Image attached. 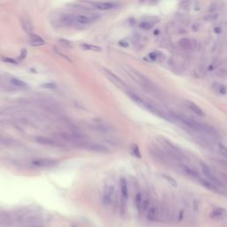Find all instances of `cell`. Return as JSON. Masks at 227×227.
<instances>
[{
	"instance_id": "6da1fadb",
	"label": "cell",
	"mask_w": 227,
	"mask_h": 227,
	"mask_svg": "<svg viewBox=\"0 0 227 227\" xmlns=\"http://www.w3.org/2000/svg\"><path fill=\"white\" fill-rule=\"evenodd\" d=\"M176 117H177L181 122H183L185 125H186L187 127H189V128H191L192 130H195V131H198V132H204V133H212V132H213V130H212L210 128H209V127L203 125V124L200 123V122H196L195 120L190 118V117L186 116V115L178 114H176Z\"/></svg>"
},
{
	"instance_id": "7a4b0ae2",
	"label": "cell",
	"mask_w": 227,
	"mask_h": 227,
	"mask_svg": "<svg viewBox=\"0 0 227 227\" xmlns=\"http://www.w3.org/2000/svg\"><path fill=\"white\" fill-rule=\"evenodd\" d=\"M200 167H201V170H202V173L203 175L205 176L206 179L209 180V182H211L212 184H214L215 186H217V187H225V185L223 184V182H221L211 171L210 168L204 162H201L200 161Z\"/></svg>"
},
{
	"instance_id": "3957f363",
	"label": "cell",
	"mask_w": 227,
	"mask_h": 227,
	"mask_svg": "<svg viewBox=\"0 0 227 227\" xmlns=\"http://www.w3.org/2000/svg\"><path fill=\"white\" fill-rule=\"evenodd\" d=\"M115 193V187L113 185H108L106 186L104 189V193L102 197V201L103 204L106 206H110L113 203L114 197Z\"/></svg>"
},
{
	"instance_id": "277c9868",
	"label": "cell",
	"mask_w": 227,
	"mask_h": 227,
	"mask_svg": "<svg viewBox=\"0 0 227 227\" xmlns=\"http://www.w3.org/2000/svg\"><path fill=\"white\" fill-rule=\"evenodd\" d=\"M34 166L41 167V168H51L54 167L58 164V161L50 158H38L31 161Z\"/></svg>"
},
{
	"instance_id": "5b68a950",
	"label": "cell",
	"mask_w": 227,
	"mask_h": 227,
	"mask_svg": "<svg viewBox=\"0 0 227 227\" xmlns=\"http://www.w3.org/2000/svg\"><path fill=\"white\" fill-rule=\"evenodd\" d=\"M227 217V210L224 208H216L210 213V218L213 220L220 221Z\"/></svg>"
},
{
	"instance_id": "8992f818",
	"label": "cell",
	"mask_w": 227,
	"mask_h": 227,
	"mask_svg": "<svg viewBox=\"0 0 227 227\" xmlns=\"http://www.w3.org/2000/svg\"><path fill=\"white\" fill-rule=\"evenodd\" d=\"M102 72L108 76L110 80H112L114 83H116L118 86H122V87H125L126 86V83L119 76H117L115 74H114L113 72L110 71L109 69H108L106 68H102Z\"/></svg>"
},
{
	"instance_id": "52a82bcc",
	"label": "cell",
	"mask_w": 227,
	"mask_h": 227,
	"mask_svg": "<svg viewBox=\"0 0 227 227\" xmlns=\"http://www.w3.org/2000/svg\"><path fill=\"white\" fill-rule=\"evenodd\" d=\"M150 152L151 153L160 161L163 162V163H166L168 161V156L161 151V149H159L158 147H151L150 148Z\"/></svg>"
},
{
	"instance_id": "ba28073f",
	"label": "cell",
	"mask_w": 227,
	"mask_h": 227,
	"mask_svg": "<svg viewBox=\"0 0 227 227\" xmlns=\"http://www.w3.org/2000/svg\"><path fill=\"white\" fill-rule=\"evenodd\" d=\"M159 217H160L159 209L154 205L151 206L149 208V209L147 210V219L150 221H153V222H155V221H158Z\"/></svg>"
},
{
	"instance_id": "9c48e42d",
	"label": "cell",
	"mask_w": 227,
	"mask_h": 227,
	"mask_svg": "<svg viewBox=\"0 0 227 227\" xmlns=\"http://www.w3.org/2000/svg\"><path fill=\"white\" fill-rule=\"evenodd\" d=\"M83 147L86 148L87 150H90V151H93V152H97V153H108V150L103 147V146H100V145H98V144H84V145H82Z\"/></svg>"
},
{
	"instance_id": "30bf717a",
	"label": "cell",
	"mask_w": 227,
	"mask_h": 227,
	"mask_svg": "<svg viewBox=\"0 0 227 227\" xmlns=\"http://www.w3.org/2000/svg\"><path fill=\"white\" fill-rule=\"evenodd\" d=\"M184 103L186 104V106L187 107V108H189L192 112L196 114L199 115V116H204V112H203V110H202L198 105H196L194 102L190 101V100H186Z\"/></svg>"
},
{
	"instance_id": "8fae6325",
	"label": "cell",
	"mask_w": 227,
	"mask_h": 227,
	"mask_svg": "<svg viewBox=\"0 0 227 227\" xmlns=\"http://www.w3.org/2000/svg\"><path fill=\"white\" fill-rule=\"evenodd\" d=\"M198 181L200 183V185H202L204 187H206L207 189L210 190L212 192H221L220 191V188L217 187V186H215L214 184H212L211 182H209V180H207L206 178H202L201 177H200L198 178Z\"/></svg>"
},
{
	"instance_id": "7c38bea8",
	"label": "cell",
	"mask_w": 227,
	"mask_h": 227,
	"mask_svg": "<svg viewBox=\"0 0 227 227\" xmlns=\"http://www.w3.org/2000/svg\"><path fill=\"white\" fill-rule=\"evenodd\" d=\"M21 26H22L23 29H24L28 34L32 35L33 26H32V23H31L30 19H29L27 15H24V16L21 18Z\"/></svg>"
},
{
	"instance_id": "4fadbf2b",
	"label": "cell",
	"mask_w": 227,
	"mask_h": 227,
	"mask_svg": "<svg viewBox=\"0 0 227 227\" xmlns=\"http://www.w3.org/2000/svg\"><path fill=\"white\" fill-rule=\"evenodd\" d=\"M94 5L99 10L108 11V10L115 9L118 6V4H116V3H109V2H104V3H96V4H94Z\"/></svg>"
},
{
	"instance_id": "5bb4252c",
	"label": "cell",
	"mask_w": 227,
	"mask_h": 227,
	"mask_svg": "<svg viewBox=\"0 0 227 227\" xmlns=\"http://www.w3.org/2000/svg\"><path fill=\"white\" fill-rule=\"evenodd\" d=\"M120 188H121V193H122V199L126 200L129 197V190H128L126 179L124 178H120Z\"/></svg>"
},
{
	"instance_id": "9a60e30c",
	"label": "cell",
	"mask_w": 227,
	"mask_h": 227,
	"mask_svg": "<svg viewBox=\"0 0 227 227\" xmlns=\"http://www.w3.org/2000/svg\"><path fill=\"white\" fill-rule=\"evenodd\" d=\"M93 21H94L93 18L89 17L87 15H83V14L77 15L76 17V21L80 25H88L93 22Z\"/></svg>"
},
{
	"instance_id": "2e32d148",
	"label": "cell",
	"mask_w": 227,
	"mask_h": 227,
	"mask_svg": "<svg viewBox=\"0 0 227 227\" xmlns=\"http://www.w3.org/2000/svg\"><path fill=\"white\" fill-rule=\"evenodd\" d=\"M29 40H30V44L34 45V46H40V45H43L45 44V42L41 37H39L38 35L32 34L29 36Z\"/></svg>"
},
{
	"instance_id": "e0dca14e",
	"label": "cell",
	"mask_w": 227,
	"mask_h": 227,
	"mask_svg": "<svg viewBox=\"0 0 227 227\" xmlns=\"http://www.w3.org/2000/svg\"><path fill=\"white\" fill-rule=\"evenodd\" d=\"M179 45L185 50H192L193 48V42L190 38H184L179 40Z\"/></svg>"
},
{
	"instance_id": "ac0fdd59",
	"label": "cell",
	"mask_w": 227,
	"mask_h": 227,
	"mask_svg": "<svg viewBox=\"0 0 227 227\" xmlns=\"http://www.w3.org/2000/svg\"><path fill=\"white\" fill-rule=\"evenodd\" d=\"M182 170H184V172H186L188 176H190L191 178H195V179H197L198 180V178L200 177L193 169H192V168H190L188 167L187 165H185V164H183L182 166Z\"/></svg>"
},
{
	"instance_id": "d6986e66",
	"label": "cell",
	"mask_w": 227,
	"mask_h": 227,
	"mask_svg": "<svg viewBox=\"0 0 227 227\" xmlns=\"http://www.w3.org/2000/svg\"><path fill=\"white\" fill-rule=\"evenodd\" d=\"M83 49H84L85 51H91V52H102V48L100 46L98 45H94V44H89V43H83L81 45Z\"/></svg>"
},
{
	"instance_id": "ffe728a7",
	"label": "cell",
	"mask_w": 227,
	"mask_h": 227,
	"mask_svg": "<svg viewBox=\"0 0 227 227\" xmlns=\"http://www.w3.org/2000/svg\"><path fill=\"white\" fill-rule=\"evenodd\" d=\"M212 85H213L212 87L214 88L215 91L217 92L218 94L225 95L227 92V90L226 88V86L223 85V84H220V83H214V84H212Z\"/></svg>"
},
{
	"instance_id": "44dd1931",
	"label": "cell",
	"mask_w": 227,
	"mask_h": 227,
	"mask_svg": "<svg viewBox=\"0 0 227 227\" xmlns=\"http://www.w3.org/2000/svg\"><path fill=\"white\" fill-rule=\"evenodd\" d=\"M11 83H12L14 86H16V87H18V88H21V89H25V88H27V84H26L24 82H22L21 80L18 79V78H12V79H11Z\"/></svg>"
},
{
	"instance_id": "7402d4cb",
	"label": "cell",
	"mask_w": 227,
	"mask_h": 227,
	"mask_svg": "<svg viewBox=\"0 0 227 227\" xmlns=\"http://www.w3.org/2000/svg\"><path fill=\"white\" fill-rule=\"evenodd\" d=\"M149 208H150V200L147 199V198H146V199H144L143 200V201H142V204H141V206H140V209H139V212H146V211H147L148 209H149Z\"/></svg>"
},
{
	"instance_id": "603a6c76",
	"label": "cell",
	"mask_w": 227,
	"mask_h": 227,
	"mask_svg": "<svg viewBox=\"0 0 227 227\" xmlns=\"http://www.w3.org/2000/svg\"><path fill=\"white\" fill-rule=\"evenodd\" d=\"M143 200H144V198H143V196H142V193L138 192V193L136 194V196H135V206H136V208H137L138 210H139Z\"/></svg>"
},
{
	"instance_id": "cb8c5ba5",
	"label": "cell",
	"mask_w": 227,
	"mask_h": 227,
	"mask_svg": "<svg viewBox=\"0 0 227 227\" xmlns=\"http://www.w3.org/2000/svg\"><path fill=\"white\" fill-rule=\"evenodd\" d=\"M162 178H164V179H166L167 180V182L170 185V186H172L173 187H178V182L172 178V177H170V176H169V175H165V174H163L162 175Z\"/></svg>"
},
{
	"instance_id": "d4e9b609",
	"label": "cell",
	"mask_w": 227,
	"mask_h": 227,
	"mask_svg": "<svg viewBox=\"0 0 227 227\" xmlns=\"http://www.w3.org/2000/svg\"><path fill=\"white\" fill-rule=\"evenodd\" d=\"M37 140H38V143L43 144V145H53L54 144V141L50 139H48V138L39 137V138H37Z\"/></svg>"
},
{
	"instance_id": "484cf974",
	"label": "cell",
	"mask_w": 227,
	"mask_h": 227,
	"mask_svg": "<svg viewBox=\"0 0 227 227\" xmlns=\"http://www.w3.org/2000/svg\"><path fill=\"white\" fill-rule=\"evenodd\" d=\"M217 18H218V13H216V12H214V13H210L209 14L206 15V16L204 17V20H206L207 21L211 22V21H216Z\"/></svg>"
},
{
	"instance_id": "4316f807",
	"label": "cell",
	"mask_w": 227,
	"mask_h": 227,
	"mask_svg": "<svg viewBox=\"0 0 227 227\" xmlns=\"http://www.w3.org/2000/svg\"><path fill=\"white\" fill-rule=\"evenodd\" d=\"M153 24L151 23L150 21H142L139 23V28L141 29H144V30H149L153 28Z\"/></svg>"
},
{
	"instance_id": "83f0119b",
	"label": "cell",
	"mask_w": 227,
	"mask_h": 227,
	"mask_svg": "<svg viewBox=\"0 0 227 227\" xmlns=\"http://www.w3.org/2000/svg\"><path fill=\"white\" fill-rule=\"evenodd\" d=\"M218 150L220 152V153L227 159V147H226L222 143H219L218 144Z\"/></svg>"
},
{
	"instance_id": "f1b7e54d",
	"label": "cell",
	"mask_w": 227,
	"mask_h": 227,
	"mask_svg": "<svg viewBox=\"0 0 227 227\" xmlns=\"http://www.w3.org/2000/svg\"><path fill=\"white\" fill-rule=\"evenodd\" d=\"M131 151H132V153L135 157L137 158H141V153H140V151H139V148L137 145H133L132 147H131Z\"/></svg>"
},
{
	"instance_id": "f546056e",
	"label": "cell",
	"mask_w": 227,
	"mask_h": 227,
	"mask_svg": "<svg viewBox=\"0 0 227 227\" xmlns=\"http://www.w3.org/2000/svg\"><path fill=\"white\" fill-rule=\"evenodd\" d=\"M161 56V53L159 52H153L148 54V57L151 59L152 60H157Z\"/></svg>"
},
{
	"instance_id": "4dcf8cb0",
	"label": "cell",
	"mask_w": 227,
	"mask_h": 227,
	"mask_svg": "<svg viewBox=\"0 0 227 227\" xmlns=\"http://www.w3.org/2000/svg\"><path fill=\"white\" fill-rule=\"evenodd\" d=\"M2 60H3V61H4V62H7V63L14 64V65H17V64H18L16 60H13V59H10V58H7V57H5V58H2Z\"/></svg>"
},
{
	"instance_id": "1f68e13d",
	"label": "cell",
	"mask_w": 227,
	"mask_h": 227,
	"mask_svg": "<svg viewBox=\"0 0 227 227\" xmlns=\"http://www.w3.org/2000/svg\"><path fill=\"white\" fill-rule=\"evenodd\" d=\"M119 45L122 46V47L127 48L129 46V43H128V42L126 40H121V41H119Z\"/></svg>"
},
{
	"instance_id": "d6a6232c",
	"label": "cell",
	"mask_w": 227,
	"mask_h": 227,
	"mask_svg": "<svg viewBox=\"0 0 227 227\" xmlns=\"http://www.w3.org/2000/svg\"><path fill=\"white\" fill-rule=\"evenodd\" d=\"M193 209H194V211H198V209H199V201L197 200H193Z\"/></svg>"
},
{
	"instance_id": "836d02e7",
	"label": "cell",
	"mask_w": 227,
	"mask_h": 227,
	"mask_svg": "<svg viewBox=\"0 0 227 227\" xmlns=\"http://www.w3.org/2000/svg\"><path fill=\"white\" fill-rule=\"evenodd\" d=\"M26 55H27V51H26L25 49H23V50L21 51V55H20V59H21V60L24 59V58L26 57Z\"/></svg>"
},
{
	"instance_id": "e575fe53",
	"label": "cell",
	"mask_w": 227,
	"mask_h": 227,
	"mask_svg": "<svg viewBox=\"0 0 227 227\" xmlns=\"http://www.w3.org/2000/svg\"><path fill=\"white\" fill-rule=\"evenodd\" d=\"M214 31H215V33H217V34H220L221 31H222V29H221L220 27H216V28L214 29Z\"/></svg>"
},
{
	"instance_id": "d590c367",
	"label": "cell",
	"mask_w": 227,
	"mask_h": 227,
	"mask_svg": "<svg viewBox=\"0 0 227 227\" xmlns=\"http://www.w3.org/2000/svg\"><path fill=\"white\" fill-rule=\"evenodd\" d=\"M43 87H45V88H55L56 86H55V84H52V83H48V84H44L43 85Z\"/></svg>"
},
{
	"instance_id": "8d00e7d4",
	"label": "cell",
	"mask_w": 227,
	"mask_h": 227,
	"mask_svg": "<svg viewBox=\"0 0 227 227\" xmlns=\"http://www.w3.org/2000/svg\"><path fill=\"white\" fill-rule=\"evenodd\" d=\"M221 176H222V178L223 180L225 181V183L227 185V174H225V173H221Z\"/></svg>"
},
{
	"instance_id": "74e56055",
	"label": "cell",
	"mask_w": 227,
	"mask_h": 227,
	"mask_svg": "<svg viewBox=\"0 0 227 227\" xmlns=\"http://www.w3.org/2000/svg\"><path fill=\"white\" fill-rule=\"evenodd\" d=\"M219 162H220V164H222L226 169H227V161H219Z\"/></svg>"
},
{
	"instance_id": "f35d334b",
	"label": "cell",
	"mask_w": 227,
	"mask_h": 227,
	"mask_svg": "<svg viewBox=\"0 0 227 227\" xmlns=\"http://www.w3.org/2000/svg\"><path fill=\"white\" fill-rule=\"evenodd\" d=\"M178 220H182L183 219V217H184V211L183 210H180L179 212V216H178Z\"/></svg>"
},
{
	"instance_id": "ab89813d",
	"label": "cell",
	"mask_w": 227,
	"mask_h": 227,
	"mask_svg": "<svg viewBox=\"0 0 227 227\" xmlns=\"http://www.w3.org/2000/svg\"><path fill=\"white\" fill-rule=\"evenodd\" d=\"M28 227H43L41 225H33V226H30Z\"/></svg>"
}]
</instances>
